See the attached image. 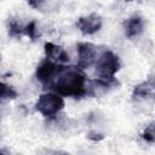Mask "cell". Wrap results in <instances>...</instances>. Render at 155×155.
I'll use <instances>...</instances> for the list:
<instances>
[{
	"mask_svg": "<svg viewBox=\"0 0 155 155\" xmlns=\"http://www.w3.org/2000/svg\"><path fill=\"white\" fill-rule=\"evenodd\" d=\"M53 92L73 98H81L87 94V81L81 69L63 65L56 78L47 85Z\"/></svg>",
	"mask_w": 155,
	"mask_h": 155,
	"instance_id": "obj_1",
	"label": "cell"
},
{
	"mask_svg": "<svg viewBox=\"0 0 155 155\" xmlns=\"http://www.w3.org/2000/svg\"><path fill=\"white\" fill-rule=\"evenodd\" d=\"M64 107V101L56 92L42 93L35 103V109L45 117H52Z\"/></svg>",
	"mask_w": 155,
	"mask_h": 155,
	"instance_id": "obj_2",
	"label": "cell"
},
{
	"mask_svg": "<svg viewBox=\"0 0 155 155\" xmlns=\"http://www.w3.org/2000/svg\"><path fill=\"white\" fill-rule=\"evenodd\" d=\"M119 69H120L119 57L109 50L104 51L97 59L96 73L101 79H105V80L114 79V75L119 71Z\"/></svg>",
	"mask_w": 155,
	"mask_h": 155,
	"instance_id": "obj_3",
	"label": "cell"
},
{
	"mask_svg": "<svg viewBox=\"0 0 155 155\" xmlns=\"http://www.w3.org/2000/svg\"><path fill=\"white\" fill-rule=\"evenodd\" d=\"M62 67H63V64L54 63V62H52V61L46 58L36 68V79L42 85L47 86L56 78V75L61 71Z\"/></svg>",
	"mask_w": 155,
	"mask_h": 155,
	"instance_id": "obj_4",
	"label": "cell"
},
{
	"mask_svg": "<svg viewBox=\"0 0 155 155\" xmlns=\"http://www.w3.org/2000/svg\"><path fill=\"white\" fill-rule=\"evenodd\" d=\"M76 48H78V67L80 69L90 68L97 59L94 45L90 42H79Z\"/></svg>",
	"mask_w": 155,
	"mask_h": 155,
	"instance_id": "obj_5",
	"label": "cell"
},
{
	"mask_svg": "<svg viewBox=\"0 0 155 155\" xmlns=\"http://www.w3.org/2000/svg\"><path fill=\"white\" fill-rule=\"evenodd\" d=\"M78 29L85 35H92L102 28V18L97 13H91L85 17H80L76 22Z\"/></svg>",
	"mask_w": 155,
	"mask_h": 155,
	"instance_id": "obj_6",
	"label": "cell"
},
{
	"mask_svg": "<svg viewBox=\"0 0 155 155\" xmlns=\"http://www.w3.org/2000/svg\"><path fill=\"white\" fill-rule=\"evenodd\" d=\"M46 58L59 64H64L69 62V54L65 52V50L58 45H54L53 42H46L44 45Z\"/></svg>",
	"mask_w": 155,
	"mask_h": 155,
	"instance_id": "obj_7",
	"label": "cell"
},
{
	"mask_svg": "<svg viewBox=\"0 0 155 155\" xmlns=\"http://www.w3.org/2000/svg\"><path fill=\"white\" fill-rule=\"evenodd\" d=\"M134 98H153L155 101V78H149L147 81L137 85L133 88Z\"/></svg>",
	"mask_w": 155,
	"mask_h": 155,
	"instance_id": "obj_8",
	"label": "cell"
},
{
	"mask_svg": "<svg viewBox=\"0 0 155 155\" xmlns=\"http://www.w3.org/2000/svg\"><path fill=\"white\" fill-rule=\"evenodd\" d=\"M144 29L143 18L139 16H132L125 22V33L127 38H136L142 34Z\"/></svg>",
	"mask_w": 155,
	"mask_h": 155,
	"instance_id": "obj_9",
	"label": "cell"
},
{
	"mask_svg": "<svg viewBox=\"0 0 155 155\" xmlns=\"http://www.w3.org/2000/svg\"><path fill=\"white\" fill-rule=\"evenodd\" d=\"M24 34V27L17 19L8 21V35L12 38H21Z\"/></svg>",
	"mask_w": 155,
	"mask_h": 155,
	"instance_id": "obj_10",
	"label": "cell"
},
{
	"mask_svg": "<svg viewBox=\"0 0 155 155\" xmlns=\"http://www.w3.org/2000/svg\"><path fill=\"white\" fill-rule=\"evenodd\" d=\"M1 87V92H0V97H1V99L2 101H10V99H15L17 96H18V93H17V91L12 87V86H10V85H7V84H5V82H1V85H0Z\"/></svg>",
	"mask_w": 155,
	"mask_h": 155,
	"instance_id": "obj_11",
	"label": "cell"
},
{
	"mask_svg": "<svg viewBox=\"0 0 155 155\" xmlns=\"http://www.w3.org/2000/svg\"><path fill=\"white\" fill-rule=\"evenodd\" d=\"M142 138L148 143H155V121L150 122L143 131Z\"/></svg>",
	"mask_w": 155,
	"mask_h": 155,
	"instance_id": "obj_12",
	"label": "cell"
},
{
	"mask_svg": "<svg viewBox=\"0 0 155 155\" xmlns=\"http://www.w3.org/2000/svg\"><path fill=\"white\" fill-rule=\"evenodd\" d=\"M24 35H27L31 41L38 39V29H36V23L34 21L24 25Z\"/></svg>",
	"mask_w": 155,
	"mask_h": 155,
	"instance_id": "obj_13",
	"label": "cell"
},
{
	"mask_svg": "<svg viewBox=\"0 0 155 155\" xmlns=\"http://www.w3.org/2000/svg\"><path fill=\"white\" fill-rule=\"evenodd\" d=\"M45 0H28V5L33 8H41Z\"/></svg>",
	"mask_w": 155,
	"mask_h": 155,
	"instance_id": "obj_14",
	"label": "cell"
},
{
	"mask_svg": "<svg viewBox=\"0 0 155 155\" xmlns=\"http://www.w3.org/2000/svg\"><path fill=\"white\" fill-rule=\"evenodd\" d=\"M127 1H132V0H127Z\"/></svg>",
	"mask_w": 155,
	"mask_h": 155,
	"instance_id": "obj_15",
	"label": "cell"
}]
</instances>
